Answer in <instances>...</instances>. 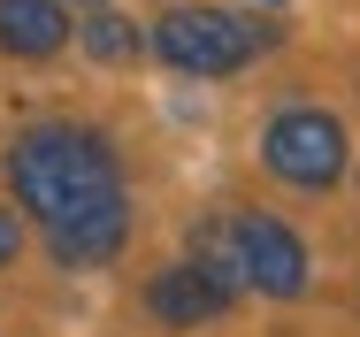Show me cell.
<instances>
[{
    "label": "cell",
    "instance_id": "1",
    "mask_svg": "<svg viewBox=\"0 0 360 337\" xmlns=\"http://www.w3.org/2000/svg\"><path fill=\"white\" fill-rule=\"evenodd\" d=\"M8 184L15 200L31 207L39 222H70L84 207L123 200V177H115V153L100 131H77V123H39L8 146Z\"/></svg>",
    "mask_w": 360,
    "mask_h": 337
},
{
    "label": "cell",
    "instance_id": "2",
    "mask_svg": "<svg viewBox=\"0 0 360 337\" xmlns=\"http://www.w3.org/2000/svg\"><path fill=\"white\" fill-rule=\"evenodd\" d=\"M276 31H261L253 15H230L215 0H192V8H169L161 23H153V54L176 69H192V77H230V69H245L261 46H269Z\"/></svg>",
    "mask_w": 360,
    "mask_h": 337
},
{
    "label": "cell",
    "instance_id": "3",
    "mask_svg": "<svg viewBox=\"0 0 360 337\" xmlns=\"http://www.w3.org/2000/svg\"><path fill=\"white\" fill-rule=\"evenodd\" d=\"M207 269H222L230 284H253V291H269V299H299L307 291V246L291 238L276 215H230V230L207 238Z\"/></svg>",
    "mask_w": 360,
    "mask_h": 337
},
{
    "label": "cell",
    "instance_id": "4",
    "mask_svg": "<svg viewBox=\"0 0 360 337\" xmlns=\"http://www.w3.org/2000/svg\"><path fill=\"white\" fill-rule=\"evenodd\" d=\"M261 161L299 184V192H330L345 177V123L322 115V108H284L269 131H261Z\"/></svg>",
    "mask_w": 360,
    "mask_h": 337
},
{
    "label": "cell",
    "instance_id": "5",
    "mask_svg": "<svg viewBox=\"0 0 360 337\" xmlns=\"http://www.w3.org/2000/svg\"><path fill=\"white\" fill-rule=\"evenodd\" d=\"M230 276L207 269V261H176V269H161L146 284V314L153 322H169V330H192V322H215L222 307H230Z\"/></svg>",
    "mask_w": 360,
    "mask_h": 337
},
{
    "label": "cell",
    "instance_id": "6",
    "mask_svg": "<svg viewBox=\"0 0 360 337\" xmlns=\"http://www.w3.org/2000/svg\"><path fill=\"white\" fill-rule=\"evenodd\" d=\"M123 238H131V207H123V200L84 207V215H70V222H46V246H54V261H62V269L115 261V253H123Z\"/></svg>",
    "mask_w": 360,
    "mask_h": 337
},
{
    "label": "cell",
    "instance_id": "7",
    "mask_svg": "<svg viewBox=\"0 0 360 337\" xmlns=\"http://www.w3.org/2000/svg\"><path fill=\"white\" fill-rule=\"evenodd\" d=\"M62 39H70L62 0H0V54H15V62H46Z\"/></svg>",
    "mask_w": 360,
    "mask_h": 337
},
{
    "label": "cell",
    "instance_id": "8",
    "mask_svg": "<svg viewBox=\"0 0 360 337\" xmlns=\"http://www.w3.org/2000/svg\"><path fill=\"white\" fill-rule=\"evenodd\" d=\"M84 54H100V62H139V23H123V15H84Z\"/></svg>",
    "mask_w": 360,
    "mask_h": 337
},
{
    "label": "cell",
    "instance_id": "9",
    "mask_svg": "<svg viewBox=\"0 0 360 337\" xmlns=\"http://www.w3.org/2000/svg\"><path fill=\"white\" fill-rule=\"evenodd\" d=\"M15 246H23V230H15V215H8V207H0V269H8V261H15Z\"/></svg>",
    "mask_w": 360,
    "mask_h": 337
},
{
    "label": "cell",
    "instance_id": "10",
    "mask_svg": "<svg viewBox=\"0 0 360 337\" xmlns=\"http://www.w3.org/2000/svg\"><path fill=\"white\" fill-rule=\"evenodd\" d=\"M77 8H100V0H77Z\"/></svg>",
    "mask_w": 360,
    "mask_h": 337
},
{
    "label": "cell",
    "instance_id": "11",
    "mask_svg": "<svg viewBox=\"0 0 360 337\" xmlns=\"http://www.w3.org/2000/svg\"><path fill=\"white\" fill-rule=\"evenodd\" d=\"M261 8H276V0H261Z\"/></svg>",
    "mask_w": 360,
    "mask_h": 337
}]
</instances>
